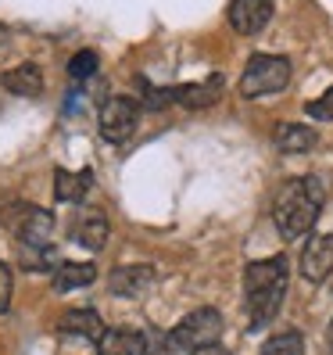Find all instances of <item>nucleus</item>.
Returning a JSON list of instances; mask_svg holds the SVG:
<instances>
[{
	"label": "nucleus",
	"mask_w": 333,
	"mask_h": 355,
	"mask_svg": "<svg viewBox=\"0 0 333 355\" xmlns=\"http://www.w3.org/2000/svg\"><path fill=\"white\" fill-rule=\"evenodd\" d=\"M287 284H290V262L283 255L258 259L244 269V302H247V316H251L255 330L265 327L280 312Z\"/></svg>",
	"instance_id": "nucleus-2"
},
{
	"label": "nucleus",
	"mask_w": 333,
	"mask_h": 355,
	"mask_svg": "<svg viewBox=\"0 0 333 355\" xmlns=\"http://www.w3.org/2000/svg\"><path fill=\"white\" fill-rule=\"evenodd\" d=\"M108 219H104L100 208H79V212L72 216L69 223V237L75 244H82L87 252H100L104 244H108Z\"/></svg>",
	"instance_id": "nucleus-7"
},
{
	"label": "nucleus",
	"mask_w": 333,
	"mask_h": 355,
	"mask_svg": "<svg viewBox=\"0 0 333 355\" xmlns=\"http://www.w3.org/2000/svg\"><path fill=\"white\" fill-rule=\"evenodd\" d=\"M97 65H100L97 51H79V54H72V61H69V76H72V79H90V76L97 72Z\"/></svg>",
	"instance_id": "nucleus-20"
},
{
	"label": "nucleus",
	"mask_w": 333,
	"mask_h": 355,
	"mask_svg": "<svg viewBox=\"0 0 333 355\" xmlns=\"http://www.w3.org/2000/svg\"><path fill=\"white\" fill-rule=\"evenodd\" d=\"M154 284V269L143 266V262H133V266H118L115 273L108 277V291L118 298H140L143 291H151Z\"/></svg>",
	"instance_id": "nucleus-10"
},
{
	"label": "nucleus",
	"mask_w": 333,
	"mask_h": 355,
	"mask_svg": "<svg viewBox=\"0 0 333 355\" xmlns=\"http://www.w3.org/2000/svg\"><path fill=\"white\" fill-rule=\"evenodd\" d=\"M333 273V234H319L301 252V277L308 284H323Z\"/></svg>",
	"instance_id": "nucleus-9"
},
{
	"label": "nucleus",
	"mask_w": 333,
	"mask_h": 355,
	"mask_svg": "<svg viewBox=\"0 0 333 355\" xmlns=\"http://www.w3.org/2000/svg\"><path fill=\"white\" fill-rule=\"evenodd\" d=\"M190 355H230V348H222V345H204V348H197V352H190Z\"/></svg>",
	"instance_id": "nucleus-23"
},
{
	"label": "nucleus",
	"mask_w": 333,
	"mask_h": 355,
	"mask_svg": "<svg viewBox=\"0 0 333 355\" xmlns=\"http://www.w3.org/2000/svg\"><path fill=\"white\" fill-rule=\"evenodd\" d=\"M97 355H147V338L140 330H104Z\"/></svg>",
	"instance_id": "nucleus-14"
},
{
	"label": "nucleus",
	"mask_w": 333,
	"mask_h": 355,
	"mask_svg": "<svg viewBox=\"0 0 333 355\" xmlns=\"http://www.w3.org/2000/svg\"><path fill=\"white\" fill-rule=\"evenodd\" d=\"M219 338H222V312L204 305L186 312L165 338V345H169V352H197L204 345H219Z\"/></svg>",
	"instance_id": "nucleus-3"
},
{
	"label": "nucleus",
	"mask_w": 333,
	"mask_h": 355,
	"mask_svg": "<svg viewBox=\"0 0 333 355\" xmlns=\"http://www.w3.org/2000/svg\"><path fill=\"white\" fill-rule=\"evenodd\" d=\"M305 112L316 119V122H333V87H330L323 97L308 101V104H305Z\"/></svg>",
	"instance_id": "nucleus-21"
},
{
	"label": "nucleus",
	"mask_w": 333,
	"mask_h": 355,
	"mask_svg": "<svg viewBox=\"0 0 333 355\" xmlns=\"http://www.w3.org/2000/svg\"><path fill=\"white\" fill-rule=\"evenodd\" d=\"M230 26L240 36H255L273 22V0H230Z\"/></svg>",
	"instance_id": "nucleus-8"
},
{
	"label": "nucleus",
	"mask_w": 333,
	"mask_h": 355,
	"mask_svg": "<svg viewBox=\"0 0 333 355\" xmlns=\"http://www.w3.org/2000/svg\"><path fill=\"white\" fill-rule=\"evenodd\" d=\"M323 201H326V187H323L319 176L287 180L276 191V201H273V223L280 230V237H287V241L305 237L308 230L316 226V219L323 212Z\"/></svg>",
	"instance_id": "nucleus-1"
},
{
	"label": "nucleus",
	"mask_w": 333,
	"mask_h": 355,
	"mask_svg": "<svg viewBox=\"0 0 333 355\" xmlns=\"http://www.w3.org/2000/svg\"><path fill=\"white\" fill-rule=\"evenodd\" d=\"M4 40H8V29H4V26H0V44H4Z\"/></svg>",
	"instance_id": "nucleus-24"
},
{
	"label": "nucleus",
	"mask_w": 333,
	"mask_h": 355,
	"mask_svg": "<svg viewBox=\"0 0 333 355\" xmlns=\"http://www.w3.org/2000/svg\"><path fill=\"white\" fill-rule=\"evenodd\" d=\"M11 302V269L0 262V309H8Z\"/></svg>",
	"instance_id": "nucleus-22"
},
{
	"label": "nucleus",
	"mask_w": 333,
	"mask_h": 355,
	"mask_svg": "<svg viewBox=\"0 0 333 355\" xmlns=\"http://www.w3.org/2000/svg\"><path fill=\"white\" fill-rule=\"evenodd\" d=\"M273 144L283 155H308V151H316L319 137L312 126H305V122H280L273 130Z\"/></svg>",
	"instance_id": "nucleus-11"
},
{
	"label": "nucleus",
	"mask_w": 333,
	"mask_h": 355,
	"mask_svg": "<svg viewBox=\"0 0 333 355\" xmlns=\"http://www.w3.org/2000/svg\"><path fill=\"white\" fill-rule=\"evenodd\" d=\"M57 330H61V334H72V338L100 341L108 327L100 323V316H97L93 309H72V312H65V316L57 320Z\"/></svg>",
	"instance_id": "nucleus-13"
},
{
	"label": "nucleus",
	"mask_w": 333,
	"mask_h": 355,
	"mask_svg": "<svg viewBox=\"0 0 333 355\" xmlns=\"http://www.w3.org/2000/svg\"><path fill=\"white\" fill-rule=\"evenodd\" d=\"M262 355H305V338L298 330L273 334V338L262 345Z\"/></svg>",
	"instance_id": "nucleus-19"
},
{
	"label": "nucleus",
	"mask_w": 333,
	"mask_h": 355,
	"mask_svg": "<svg viewBox=\"0 0 333 355\" xmlns=\"http://www.w3.org/2000/svg\"><path fill=\"white\" fill-rule=\"evenodd\" d=\"M15 252H18V262H22L26 273H51V269L61 266L54 244H47V248H39V244H15Z\"/></svg>",
	"instance_id": "nucleus-18"
},
{
	"label": "nucleus",
	"mask_w": 333,
	"mask_h": 355,
	"mask_svg": "<svg viewBox=\"0 0 333 355\" xmlns=\"http://www.w3.org/2000/svg\"><path fill=\"white\" fill-rule=\"evenodd\" d=\"M290 83V61L280 54H255L247 61V69L240 76V94L247 101L255 97H269V94H280Z\"/></svg>",
	"instance_id": "nucleus-4"
},
{
	"label": "nucleus",
	"mask_w": 333,
	"mask_h": 355,
	"mask_svg": "<svg viewBox=\"0 0 333 355\" xmlns=\"http://www.w3.org/2000/svg\"><path fill=\"white\" fill-rule=\"evenodd\" d=\"M90 187H93V173H90V169H79V173L54 169V198H57V201L79 205L82 198H87Z\"/></svg>",
	"instance_id": "nucleus-15"
},
{
	"label": "nucleus",
	"mask_w": 333,
	"mask_h": 355,
	"mask_svg": "<svg viewBox=\"0 0 333 355\" xmlns=\"http://www.w3.org/2000/svg\"><path fill=\"white\" fill-rule=\"evenodd\" d=\"M93 280H97V266H90V262H61L51 273L54 295H65V291H75V287H90Z\"/></svg>",
	"instance_id": "nucleus-16"
},
{
	"label": "nucleus",
	"mask_w": 333,
	"mask_h": 355,
	"mask_svg": "<svg viewBox=\"0 0 333 355\" xmlns=\"http://www.w3.org/2000/svg\"><path fill=\"white\" fill-rule=\"evenodd\" d=\"M136 122H140V108L129 97H108L100 104L97 126H100V137L108 144H126L136 133Z\"/></svg>",
	"instance_id": "nucleus-5"
},
{
	"label": "nucleus",
	"mask_w": 333,
	"mask_h": 355,
	"mask_svg": "<svg viewBox=\"0 0 333 355\" xmlns=\"http://www.w3.org/2000/svg\"><path fill=\"white\" fill-rule=\"evenodd\" d=\"M222 76H212L204 83H183V87H172V101L183 104V108H212V104L222 97Z\"/></svg>",
	"instance_id": "nucleus-12"
},
{
	"label": "nucleus",
	"mask_w": 333,
	"mask_h": 355,
	"mask_svg": "<svg viewBox=\"0 0 333 355\" xmlns=\"http://www.w3.org/2000/svg\"><path fill=\"white\" fill-rule=\"evenodd\" d=\"M0 83H4V90L18 94V97H39L44 94V72H39L36 65H15L8 69L4 76H0Z\"/></svg>",
	"instance_id": "nucleus-17"
},
{
	"label": "nucleus",
	"mask_w": 333,
	"mask_h": 355,
	"mask_svg": "<svg viewBox=\"0 0 333 355\" xmlns=\"http://www.w3.org/2000/svg\"><path fill=\"white\" fill-rule=\"evenodd\" d=\"M8 226L18 244H39L47 248L54 237V216L47 208H36V205H15V212L8 216Z\"/></svg>",
	"instance_id": "nucleus-6"
},
{
	"label": "nucleus",
	"mask_w": 333,
	"mask_h": 355,
	"mask_svg": "<svg viewBox=\"0 0 333 355\" xmlns=\"http://www.w3.org/2000/svg\"><path fill=\"white\" fill-rule=\"evenodd\" d=\"M330 345H333V323H330Z\"/></svg>",
	"instance_id": "nucleus-25"
}]
</instances>
